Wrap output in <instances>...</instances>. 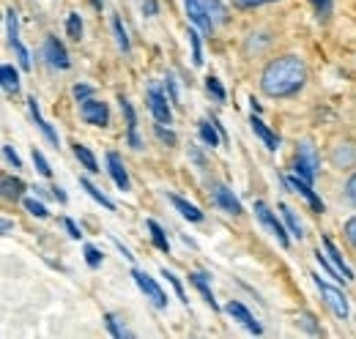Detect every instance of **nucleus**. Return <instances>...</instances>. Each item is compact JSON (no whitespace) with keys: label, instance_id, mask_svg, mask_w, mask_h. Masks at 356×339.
I'll return each mask as SVG.
<instances>
[{"label":"nucleus","instance_id":"obj_30","mask_svg":"<svg viewBox=\"0 0 356 339\" xmlns=\"http://www.w3.org/2000/svg\"><path fill=\"white\" fill-rule=\"evenodd\" d=\"M189 42H192V60H195V66H200V63H203V49H200V36H197L195 31H189Z\"/></svg>","mask_w":356,"mask_h":339},{"label":"nucleus","instance_id":"obj_41","mask_svg":"<svg viewBox=\"0 0 356 339\" xmlns=\"http://www.w3.org/2000/svg\"><path fill=\"white\" fill-rule=\"evenodd\" d=\"M346 238H348V244H351V247H356V216L346 222Z\"/></svg>","mask_w":356,"mask_h":339},{"label":"nucleus","instance_id":"obj_31","mask_svg":"<svg viewBox=\"0 0 356 339\" xmlns=\"http://www.w3.org/2000/svg\"><path fill=\"white\" fill-rule=\"evenodd\" d=\"M113 31H115V39H118V47H121V49L127 52V49H129V39H127V31H124V25H121V19H118V17L113 19Z\"/></svg>","mask_w":356,"mask_h":339},{"label":"nucleus","instance_id":"obj_3","mask_svg":"<svg viewBox=\"0 0 356 339\" xmlns=\"http://www.w3.org/2000/svg\"><path fill=\"white\" fill-rule=\"evenodd\" d=\"M80 113H83L86 124H90V126H107L110 113H107V104H104V101H99V99H93V96H90V99H83Z\"/></svg>","mask_w":356,"mask_h":339},{"label":"nucleus","instance_id":"obj_9","mask_svg":"<svg viewBox=\"0 0 356 339\" xmlns=\"http://www.w3.org/2000/svg\"><path fill=\"white\" fill-rule=\"evenodd\" d=\"M44 58L49 60V66H58V69H69V55H66V49H63V44L58 42V39H47L44 42Z\"/></svg>","mask_w":356,"mask_h":339},{"label":"nucleus","instance_id":"obj_14","mask_svg":"<svg viewBox=\"0 0 356 339\" xmlns=\"http://www.w3.org/2000/svg\"><path fill=\"white\" fill-rule=\"evenodd\" d=\"M214 200H217V206H220L222 211L241 213V203L233 197V192H230L227 186H222V183H217V186H214Z\"/></svg>","mask_w":356,"mask_h":339},{"label":"nucleus","instance_id":"obj_32","mask_svg":"<svg viewBox=\"0 0 356 339\" xmlns=\"http://www.w3.org/2000/svg\"><path fill=\"white\" fill-rule=\"evenodd\" d=\"M104 323H107V329H110V334H113V337H118V339L129 337V331H127V329H121V326H118V320H115L113 315H104Z\"/></svg>","mask_w":356,"mask_h":339},{"label":"nucleus","instance_id":"obj_16","mask_svg":"<svg viewBox=\"0 0 356 339\" xmlns=\"http://www.w3.org/2000/svg\"><path fill=\"white\" fill-rule=\"evenodd\" d=\"M121 107H124V113H127V124H129V145H132L134 151H140L143 142H140V137H137V118H134L132 104H129L127 99H121Z\"/></svg>","mask_w":356,"mask_h":339},{"label":"nucleus","instance_id":"obj_13","mask_svg":"<svg viewBox=\"0 0 356 339\" xmlns=\"http://www.w3.org/2000/svg\"><path fill=\"white\" fill-rule=\"evenodd\" d=\"M227 315H230V317H236L238 323H244V326H247L252 334H261V326L255 323V317L250 315V309H247L244 304H238V301H230V304H227Z\"/></svg>","mask_w":356,"mask_h":339},{"label":"nucleus","instance_id":"obj_33","mask_svg":"<svg viewBox=\"0 0 356 339\" xmlns=\"http://www.w3.org/2000/svg\"><path fill=\"white\" fill-rule=\"evenodd\" d=\"M11 47H14L17 55H19V66H22V69H31V55H28V49L19 44V39H11Z\"/></svg>","mask_w":356,"mask_h":339},{"label":"nucleus","instance_id":"obj_27","mask_svg":"<svg viewBox=\"0 0 356 339\" xmlns=\"http://www.w3.org/2000/svg\"><path fill=\"white\" fill-rule=\"evenodd\" d=\"M214 124V121H211ZM209 121H200V137H203V142L206 145H217L220 142V134H217V129L211 126Z\"/></svg>","mask_w":356,"mask_h":339},{"label":"nucleus","instance_id":"obj_8","mask_svg":"<svg viewBox=\"0 0 356 339\" xmlns=\"http://www.w3.org/2000/svg\"><path fill=\"white\" fill-rule=\"evenodd\" d=\"M148 107H151V113H154V118H156L159 124H170V121H173V113H170V107H168V99H165L156 88H148Z\"/></svg>","mask_w":356,"mask_h":339},{"label":"nucleus","instance_id":"obj_48","mask_svg":"<svg viewBox=\"0 0 356 339\" xmlns=\"http://www.w3.org/2000/svg\"><path fill=\"white\" fill-rule=\"evenodd\" d=\"M302 323H305V326H307V329H310L312 334H318V326H315V323H312V315H307V312H305V315H302Z\"/></svg>","mask_w":356,"mask_h":339},{"label":"nucleus","instance_id":"obj_29","mask_svg":"<svg viewBox=\"0 0 356 339\" xmlns=\"http://www.w3.org/2000/svg\"><path fill=\"white\" fill-rule=\"evenodd\" d=\"M66 28H69V36H72L74 42L83 39V22H80V14H72L69 22H66Z\"/></svg>","mask_w":356,"mask_h":339},{"label":"nucleus","instance_id":"obj_4","mask_svg":"<svg viewBox=\"0 0 356 339\" xmlns=\"http://www.w3.org/2000/svg\"><path fill=\"white\" fill-rule=\"evenodd\" d=\"M329 159H332L334 167H340V170L356 167V142L354 140H343V142H337V145L332 148Z\"/></svg>","mask_w":356,"mask_h":339},{"label":"nucleus","instance_id":"obj_46","mask_svg":"<svg viewBox=\"0 0 356 339\" xmlns=\"http://www.w3.org/2000/svg\"><path fill=\"white\" fill-rule=\"evenodd\" d=\"M63 224H66V230H69V235H72V238H80V235H83V233H80V227H77L72 219H66Z\"/></svg>","mask_w":356,"mask_h":339},{"label":"nucleus","instance_id":"obj_38","mask_svg":"<svg viewBox=\"0 0 356 339\" xmlns=\"http://www.w3.org/2000/svg\"><path fill=\"white\" fill-rule=\"evenodd\" d=\"M25 208L33 213V216H42V219L47 216V208L42 206V203H36V200H25Z\"/></svg>","mask_w":356,"mask_h":339},{"label":"nucleus","instance_id":"obj_25","mask_svg":"<svg viewBox=\"0 0 356 339\" xmlns=\"http://www.w3.org/2000/svg\"><path fill=\"white\" fill-rule=\"evenodd\" d=\"M80 183H83V189L88 192V195H90V197H93V200H96V203H102V206H104L107 211H115V206H113V200H107V197H104V195H102V192H99V189H96V186H93L90 181H80Z\"/></svg>","mask_w":356,"mask_h":339},{"label":"nucleus","instance_id":"obj_39","mask_svg":"<svg viewBox=\"0 0 356 339\" xmlns=\"http://www.w3.org/2000/svg\"><path fill=\"white\" fill-rule=\"evenodd\" d=\"M86 260H88V265H93V268H96V265L102 263V252H99L96 247H86Z\"/></svg>","mask_w":356,"mask_h":339},{"label":"nucleus","instance_id":"obj_5","mask_svg":"<svg viewBox=\"0 0 356 339\" xmlns=\"http://www.w3.org/2000/svg\"><path fill=\"white\" fill-rule=\"evenodd\" d=\"M132 276H134V282H137V288L145 293V298H148L154 306H159V309H162V306H168V296L162 293V288H159L151 276H145L143 271H132Z\"/></svg>","mask_w":356,"mask_h":339},{"label":"nucleus","instance_id":"obj_42","mask_svg":"<svg viewBox=\"0 0 356 339\" xmlns=\"http://www.w3.org/2000/svg\"><path fill=\"white\" fill-rule=\"evenodd\" d=\"M264 3H274V0H233L236 8H255V6H264Z\"/></svg>","mask_w":356,"mask_h":339},{"label":"nucleus","instance_id":"obj_11","mask_svg":"<svg viewBox=\"0 0 356 339\" xmlns=\"http://www.w3.org/2000/svg\"><path fill=\"white\" fill-rule=\"evenodd\" d=\"M107 170H110L113 181L118 183V189H121V192H127V189H129V175H127L124 162H121V156H118L115 151H110V154H107Z\"/></svg>","mask_w":356,"mask_h":339},{"label":"nucleus","instance_id":"obj_18","mask_svg":"<svg viewBox=\"0 0 356 339\" xmlns=\"http://www.w3.org/2000/svg\"><path fill=\"white\" fill-rule=\"evenodd\" d=\"M250 124H252V131H255V134H258V137H261V140L266 142V148H268V151H277V145H280V140H277V137H274V134L268 131L266 124H264L261 118H255V115L250 118Z\"/></svg>","mask_w":356,"mask_h":339},{"label":"nucleus","instance_id":"obj_49","mask_svg":"<svg viewBox=\"0 0 356 339\" xmlns=\"http://www.w3.org/2000/svg\"><path fill=\"white\" fill-rule=\"evenodd\" d=\"M318 6V14H329V0H315Z\"/></svg>","mask_w":356,"mask_h":339},{"label":"nucleus","instance_id":"obj_34","mask_svg":"<svg viewBox=\"0 0 356 339\" xmlns=\"http://www.w3.org/2000/svg\"><path fill=\"white\" fill-rule=\"evenodd\" d=\"M206 88H209V93H214L217 101H225V88L220 85L217 77H209V80H206Z\"/></svg>","mask_w":356,"mask_h":339},{"label":"nucleus","instance_id":"obj_40","mask_svg":"<svg viewBox=\"0 0 356 339\" xmlns=\"http://www.w3.org/2000/svg\"><path fill=\"white\" fill-rule=\"evenodd\" d=\"M3 156H6V162H8V165H14V170L22 167V165H19V156L14 154V148H11V145H3Z\"/></svg>","mask_w":356,"mask_h":339},{"label":"nucleus","instance_id":"obj_15","mask_svg":"<svg viewBox=\"0 0 356 339\" xmlns=\"http://www.w3.org/2000/svg\"><path fill=\"white\" fill-rule=\"evenodd\" d=\"M323 249H326V254H329V260L334 263V268H337V271H340V274H343L346 279H354V271H351V268L346 265V260H343V254L337 252V247H334V244H332L329 238H323Z\"/></svg>","mask_w":356,"mask_h":339},{"label":"nucleus","instance_id":"obj_45","mask_svg":"<svg viewBox=\"0 0 356 339\" xmlns=\"http://www.w3.org/2000/svg\"><path fill=\"white\" fill-rule=\"evenodd\" d=\"M346 195H348V200L356 206V172L348 178V186H346Z\"/></svg>","mask_w":356,"mask_h":339},{"label":"nucleus","instance_id":"obj_10","mask_svg":"<svg viewBox=\"0 0 356 339\" xmlns=\"http://www.w3.org/2000/svg\"><path fill=\"white\" fill-rule=\"evenodd\" d=\"M186 3V11H189V19L200 28V31H206V33H211V28H214V22H211V17L206 14V6L200 3V0H184Z\"/></svg>","mask_w":356,"mask_h":339},{"label":"nucleus","instance_id":"obj_12","mask_svg":"<svg viewBox=\"0 0 356 339\" xmlns=\"http://www.w3.org/2000/svg\"><path fill=\"white\" fill-rule=\"evenodd\" d=\"M285 183H288L293 192H299V195H305V197H307V203L312 206V211H318V213L323 211V203L318 200V195L312 192V186L302 178V175H299V178H285Z\"/></svg>","mask_w":356,"mask_h":339},{"label":"nucleus","instance_id":"obj_7","mask_svg":"<svg viewBox=\"0 0 356 339\" xmlns=\"http://www.w3.org/2000/svg\"><path fill=\"white\" fill-rule=\"evenodd\" d=\"M315 285L321 288V296L326 298V304L332 306V312H334L337 317H348V301H346V296H343L340 290H334L332 285L321 282V276H315Z\"/></svg>","mask_w":356,"mask_h":339},{"label":"nucleus","instance_id":"obj_20","mask_svg":"<svg viewBox=\"0 0 356 339\" xmlns=\"http://www.w3.org/2000/svg\"><path fill=\"white\" fill-rule=\"evenodd\" d=\"M203 6H206V14L211 17V22L217 25H222V22H227V14H225V6L220 3V0H203Z\"/></svg>","mask_w":356,"mask_h":339},{"label":"nucleus","instance_id":"obj_1","mask_svg":"<svg viewBox=\"0 0 356 339\" xmlns=\"http://www.w3.org/2000/svg\"><path fill=\"white\" fill-rule=\"evenodd\" d=\"M305 83H307V66L296 55H282L268 60L261 74V88L271 99H288L299 93Z\"/></svg>","mask_w":356,"mask_h":339},{"label":"nucleus","instance_id":"obj_43","mask_svg":"<svg viewBox=\"0 0 356 339\" xmlns=\"http://www.w3.org/2000/svg\"><path fill=\"white\" fill-rule=\"evenodd\" d=\"M162 274H165V276H168V282H170V285H173V288H176V296L181 298V301H186V296H184V288H181V282H178L176 276H173V274H170V271H162Z\"/></svg>","mask_w":356,"mask_h":339},{"label":"nucleus","instance_id":"obj_28","mask_svg":"<svg viewBox=\"0 0 356 339\" xmlns=\"http://www.w3.org/2000/svg\"><path fill=\"white\" fill-rule=\"evenodd\" d=\"M280 211L285 216V222H288V227H291V233L296 235V238H302V224H299V219L293 216V211L288 208V206H280Z\"/></svg>","mask_w":356,"mask_h":339},{"label":"nucleus","instance_id":"obj_24","mask_svg":"<svg viewBox=\"0 0 356 339\" xmlns=\"http://www.w3.org/2000/svg\"><path fill=\"white\" fill-rule=\"evenodd\" d=\"M148 230H151V238H154V244H156V249H162V252H168L170 247H168V238H165V233H162V227L154 222V219H148Z\"/></svg>","mask_w":356,"mask_h":339},{"label":"nucleus","instance_id":"obj_17","mask_svg":"<svg viewBox=\"0 0 356 339\" xmlns=\"http://www.w3.org/2000/svg\"><path fill=\"white\" fill-rule=\"evenodd\" d=\"M28 107H31V115H33V121L39 124V129L44 131V137H47V140H49L52 145H58V134L52 131V126H49V124H44V118H42V113H39V104H36V99H33V96L28 99Z\"/></svg>","mask_w":356,"mask_h":339},{"label":"nucleus","instance_id":"obj_37","mask_svg":"<svg viewBox=\"0 0 356 339\" xmlns=\"http://www.w3.org/2000/svg\"><path fill=\"white\" fill-rule=\"evenodd\" d=\"M6 19H8V42L17 39V14L14 8H6Z\"/></svg>","mask_w":356,"mask_h":339},{"label":"nucleus","instance_id":"obj_47","mask_svg":"<svg viewBox=\"0 0 356 339\" xmlns=\"http://www.w3.org/2000/svg\"><path fill=\"white\" fill-rule=\"evenodd\" d=\"M74 96H77V99H90V88L88 85H77V88H74Z\"/></svg>","mask_w":356,"mask_h":339},{"label":"nucleus","instance_id":"obj_35","mask_svg":"<svg viewBox=\"0 0 356 339\" xmlns=\"http://www.w3.org/2000/svg\"><path fill=\"white\" fill-rule=\"evenodd\" d=\"M33 165H36V170H39L44 178H49V175H52V167L47 165V159L42 156V151H33Z\"/></svg>","mask_w":356,"mask_h":339},{"label":"nucleus","instance_id":"obj_2","mask_svg":"<svg viewBox=\"0 0 356 339\" xmlns=\"http://www.w3.org/2000/svg\"><path fill=\"white\" fill-rule=\"evenodd\" d=\"M296 172L312 183L315 181V175H318V154H315V148H312V142H299V151H296Z\"/></svg>","mask_w":356,"mask_h":339},{"label":"nucleus","instance_id":"obj_36","mask_svg":"<svg viewBox=\"0 0 356 339\" xmlns=\"http://www.w3.org/2000/svg\"><path fill=\"white\" fill-rule=\"evenodd\" d=\"M315 260H318V263H321V268H326V271H329V274H332V276H337V279H343V274H340V271H337V268H332V265H334V263H329V260H326V257H323V254H321V249H318V252H315Z\"/></svg>","mask_w":356,"mask_h":339},{"label":"nucleus","instance_id":"obj_19","mask_svg":"<svg viewBox=\"0 0 356 339\" xmlns=\"http://www.w3.org/2000/svg\"><path fill=\"white\" fill-rule=\"evenodd\" d=\"M170 203H173V206H176L178 211H181V216H184V219H189V222H200V219H203V213L197 211V208H195L192 203L181 200V197H176V195L170 197Z\"/></svg>","mask_w":356,"mask_h":339},{"label":"nucleus","instance_id":"obj_22","mask_svg":"<svg viewBox=\"0 0 356 339\" xmlns=\"http://www.w3.org/2000/svg\"><path fill=\"white\" fill-rule=\"evenodd\" d=\"M22 189H25V183L22 181H17V178H3V197H8V200H17L19 195H22Z\"/></svg>","mask_w":356,"mask_h":339},{"label":"nucleus","instance_id":"obj_26","mask_svg":"<svg viewBox=\"0 0 356 339\" xmlns=\"http://www.w3.org/2000/svg\"><path fill=\"white\" fill-rule=\"evenodd\" d=\"M74 156H77V159L83 162V167L90 170V172H96V170H99V167H96V159H93V154H90L86 145H77V148H74Z\"/></svg>","mask_w":356,"mask_h":339},{"label":"nucleus","instance_id":"obj_6","mask_svg":"<svg viewBox=\"0 0 356 339\" xmlns=\"http://www.w3.org/2000/svg\"><path fill=\"white\" fill-rule=\"evenodd\" d=\"M255 213H258V219H261V224L266 227L268 233H271V235H274V238H277V241H280L282 247H288V233L282 230V224L277 222V216H274V213L268 211V206H266V203H261V200H258V203H255Z\"/></svg>","mask_w":356,"mask_h":339},{"label":"nucleus","instance_id":"obj_21","mask_svg":"<svg viewBox=\"0 0 356 339\" xmlns=\"http://www.w3.org/2000/svg\"><path fill=\"white\" fill-rule=\"evenodd\" d=\"M0 80H3V88H6L8 93H17V90H19V74H17L11 66H3V69H0Z\"/></svg>","mask_w":356,"mask_h":339},{"label":"nucleus","instance_id":"obj_23","mask_svg":"<svg viewBox=\"0 0 356 339\" xmlns=\"http://www.w3.org/2000/svg\"><path fill=\"white\" fill-rule=\"evenodd\" d=\"M189 279H192V285L200 290V296L206 298V304H211V309H217V301H214V296H211V288L206 285V276H203V274H192Z\"/></svg>","mask_w":356,"mask_h":339},{"label":"nucleus","instance_id":"obj_44","mask_svg":"<svg viewBox=\"0 0 356 339\" xmlns=\"http://www.w3.org/2000/svg\"><path fill=\"white\" fill-rule=\"evenodd\" d=\"M156 137H159V140H165V142H170V145L176 142V134H173V131H168V129L162 126V124L156 126Z\"/></svg>","mask_w":356,"mask_h":339}]
</instances>
